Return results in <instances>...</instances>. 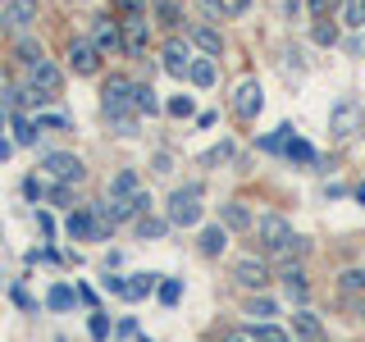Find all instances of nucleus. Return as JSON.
I'll return each mask as SVG.
<instances>
[{
  "instance_id": "nucleus-1",
  "label": "nucleus",
  "mask_w": 365,
  "mask_h": 342,
  "mask_svg": "<svg viewBox=\"0 0 365 342\" xmlns=\"http://www.w3.org/2000/svg\"><path fill=\"white\" fill-rule=\"evenodd\" d=\"M256 237L265 242L269 256H283V260H302L306 256V237H297L292 224L279 219V214H265V219L256 224Z\"/></svg>"
},
{
  "instance_id": "nucleus-2",
  "label": "nucleus",
  "mask_w": 365,
  "mask_h": 342,
  "mask_svg": "<svg viewBox=\"0 0 365 342\" xmlns=\"http://www.w3.org/2000/svg\"><path fill=\"white\" fill-rule=\"evenodd\" d=\"M169 224L174 228H197L201 224V182H187L169 197Z\"/></svg>"
},
{
  "instance_id": "nucleus-3",
  "label": "nucleus",
  "mask_w": 365,
  "mask_h": 342,
  "mask_svg": "<svg viewBox=\"0 0 365 342\" xmlns=\"http://www.w3.org/2000/svg\"><path fill=\"white\" fill-rule=\"evenodd\" d=\"M329 133H334L338 142H351L356 133H365V105L361 100H338L334 114H329Z\"/></svg>"
},
{
  "instance_id": "nucleus-4",
  "label": "nucleus",
  "mask_w": 365,
  "mask_h": 342,
  "mask_svg": "<svg viewBox=\"0 0 365 342\" xmlns=\"http://www.w3.org/2000/svg\"><path fill=\"white\" fill-rule=\"evenodd\" d=\"M37 14H41L37 0H5V5H0V32H14V37H23V32L37 23Z\"/></svg>"
},
{
  "instance_id": "nucleus-5",
  "label": "nucleus",
  "mask_w": 365,
  "mask_h": 342,
  "mask_svg": "<svg viewBox=\"0 0 365 342\" xmlns=\"http://www.w3.org/2000/svg\"><path fill=\"white\" fill-rule=\"evenodd\" d=\"M101 110L106 114H133L137 110V83H128V78H110V83L101 87Z\"/></svg>"
},
{
  "instance_id": "nucleus-6",
  "label": "nucleus",
  "mask_w": 365,
  "mask_h": 342,
  "mask_svg": "<svg viewBox=\"0 0 365 342\" xmlns=\"http://www.w3.org/2000/svg\"><path fill=\"white\" fill-rule=\"evenodd\" d=\"M233 283H237V288H256L260 292L269 283V265L260 256H237L233 260Z\"/></svg>"
},
{
  "instance_id": "nucleus-7",
  "label": "nucleus",
  "mask_w": 365,
  "mask_h": 342,
  "mask_svg": "<svg viewBox=\"0 0 365 342\" xmlns=\"http://www.w3.org/2000/svg\"><path fill=\"white\" fill-rule=\"evenodd\" d=\"M28 87H32V91H41L46 100H55V96H60V87H64V73H60V68H55L51 60H41L37 68H28Z\"/></svg>"
},
{
  "instance_id": "nucleus-8",
  "label": "nucleus",
  "mask_w": 365,
  "mask_h": 342,
  "mask_svg": "<svg viewBox=\"0 0 365 342\" xmlns=\"http://www.w3.org/2000/svg\"><path fill=\"white\" fill-rule=\"evenodd\" d=\"M160 64H165V73H174V78H187L192 73V46L187 41H165V51H160Z\"/></svg>"
},
{
  "instance_id": "nucleus-9",
  "label": "nucleus",
  "mask_w": 365,
  "mask_h": 342,
  "mask_svg": "<svg viewBox=\"0 0 365 342\" xmlns=\"http://www.w3.org/2000/svg\"><path fill=\"white\" fill-rule=\"evenodd\" d=\"M146 46H151V23H146V14L142 19H123V51H128L133 60H142Z\"/></svg>"
},
{
  "instance_id": "nucleus-10",
  "label": "nucleus",
  "mask_w": 365,
  "mask_h": 342,
  "mask_svg": "<svg viewBox=\"0 0 365 342\" xmlns=\"http://www.w3.org/2000/svg\"><path fill=\"white\" fill-rule=\"evenodd\" d=\"M233 110H237V119H256V114L265 110V96H260L256 78H247V83L233 91Z\"/></svg>"
},
{
  "instance_id": "nucleus-11",
  "label": "nucleus",
  "mask_w": 365,
  "mask_h": 342,
  "mask_svg": "<svg viewBox=\"0 0 365 342\" xmlns=\"http://www.w3.org/2000/svg\"><path fill=\"white\" fill-rule=\"evenodd\" d=\"M46 174H55L60 182H83V178H87V165H83L78 155L55 151V155H46Z\"/></svg>"
},
{
  "instance_id": "nucleus-12",
  "label": "nucleus",
  "mask_w": 365,
  "mask_h": 342,
  "mask_svg": "<svg viewBox=\"0 0 365 342\" xmlns=\"http://www.w3.org/2000/svg\"><path fill=\"white\" fill-rule=\"evenodd\" d=\"M91 41H96L101 55H119V51H123V23L96 19V28H91Z\"/></svg>"
},
{
  "instance_id": "nucleus-13",
  "label": "nucleus",
  "mask_w": 365,
  "mask_h": 342,
  "mask_svg": "<svg viewBox=\"0 0 365 342\" xmlns=\"http://www.w3.org/2000/svg\"><path fill=\"white\" fill-rule=\"evenodd\" d=\"M68 64H73V73L91 78V73L101 68V51H96V41H68Z\"/></svg>"
},
{
  "instance_id": "nucleus-14",
  "label": "nucleus",
  "mask_w": 365,
  "mask_h": 342,
  "mask_svg": "<svg viewBox=\"0 0 365 342\" xmlns=\"http://www.w3.org/2000/svg\"><path fill=\"white\" fill-rule=\"evenodd\" d=\"M187 41L201 46L205 55H220L224 51V37H220V28H215V23H192V28H187Z\"/></svg>"
},
{
  "instance_id": "nucleus-15",
  "label": "nucleus",
  "mask_w": 365,
  "mask_h": 342,
  "mask_svg": "<svg viewBox=\"0 0 365 342\" xmlns=\"http://www.w3.org/2000/svg\"><path fill=\"white\" fill-rule=\"evenodd\" d=\"M292 333L306 338V342H324V324H319L311 311H297V315H292Z\"/></svg>"
},
{
  "instance_id": "nucleus-16",
  "label": "nucleus",
  "mask_w": 365,
  "mask_h": 342,
  "mask_svg": "<svg viewBox=\"0 0 365 342\" xmlns=\"http://www.w3.org/2000/svg\"><path fill=\"white\" fill-rule=\"evenodd\" d=\"M14 55H19V64H23V68H37V64L46 60L41 41H37V37H28V32H23V37H19V46H14Z\"/></svg>"
},
{
  "instance_id": "nucleus-17",
  "label": "nucleus",
  "mask_w": 365,
  "mask_h": 342,
  "mask_svg": "<svg viewBox=\"0 0 365 342\" xmlns=\"http://www.w3.org/2000/svg\"><path fill=\"white\" fill-rule=\"evenodd\" d=\"M279 279H283V288H288L292 301H306V296H311V288H306V269H302V265H288Z\"/></svg>"
},
{
  "instance_id": "nucleus-18",
  "label": "nucleus",
  "mask_w": 365,
  "mask_h": 342,
  "mask_svg": "<svg viewBox=\"0 0 365 342\" xmlns=\"http://www.w3.org/2000/svg\"><path fill=\"white\" fill-rule=\"evenodd\" d=\"M142 192V178H137V169H119L110 182V197H137Z\"/></svg>"
},
{
  "instance_id": "nucleus-19",
  "label": "nucleus",
  "mask_w": 365,
  "mask_h": 342,
  "mask_svg": "<svg viewBox=\"0 0 365 342\" xmlns=\"http://www.w3.org/2000/svg\"><path fill=\"white\" fill-rule=\"evenodd\" d=\"M220 219H224V228H251V210L242 201H228V205H220Z\"/></svg>"
},
{
  "instance_id": "nucleus-20",
  "label": "nucleus",
  "mask_w": 365,
  "mask_h": 342,
  "mask_svg": "<svg viewBox=\"0 0 365 342\" xmlns=\"http://www.w3.org/2000/svg\"><path fill=\"white\" fill-rule=\"evenodd\" d=\"M224 247H228V228L224 224H215V228H205V233H201V256H220Z\"/></svg>"
},
{
  "instance_id": "nucleus-21",
  "label": "nucleus",
  "mask_w": 365,
  "mask_h": 342,
  "mask_svg": "<svg viewBox=\"0 0 365 342\" xmlns=\"http://www.w3.org/2000/svg\"><path fill=\"white\" fill-rule=\"evenodd\" d=\"M192 83H197V87H210L215 83V78H220V68H215V60H192Z\"/></svg>"
},
{
  "instance_id": "nucleus-22",
  "label": "nucleus",
  "mask_w": 365,
  "mask_h": 342,
  "mask_svg": "<svg viewBox=\"0 0 365 342\" xmlns=\"http://www.w3.org/2000/svg\"><path fill=\"white\" fill-rule=\"evenodd\" d=\"M169 228H174L169 219H151V214H142V219H137V237H142V242H146V237H165Z\"/></svg>"
},
{
  "instance_id": "nucleus-23",
  "label": "nucleus",
  "mask_w": 365,
  "mask_h": 342,
  "mask_svg": "<svg viewBox=\"0 0 365 342\" xmlns=\"http://www.w3.org/2000/svg\"><path fill=\"white\" fill-rule=\"evenodd\" d=\"M73 288H64V283H55L51 292H46V306H51V311H68V306H73Z\"/></svg>"
},
{
  "instance_id": "nucleus-24",
  "label": "nucleus",
  "mask_w": 365,
  "mask_h": 342,
  "mask_svg": "<svg viewBox=\"0 0 365 342\" xmlns=\"http://www.w3.org/2000/svg\"><path fill=\"white\" fill-rule=\"evenodd\" d=\"M155 19L165 23V28H178V23H182V9H178V0H155Z\"/></svg>"
},
{
  "instance_id": "nucleus-25",
  "label": "nucleus",
  "mask_w": 365,
  "mask_h": 342,
  "mask_svg": "<svg viewBox=\"0 0 365 342\" xmlns=\"http://www.w3.org/2000/svg\"><path fill=\"white\" fill-rule=\"evenodd\" d=\"M288 160H297V165H315V146L311 142H302V137H292L288 142V151H283Z\"/></svg>"
},
{
  "instance_id": "nucleus-26",
  "label": "nucleus",
  "mask_w": 365,
  "mask_h": 342,
  "mask_svg": "<svg viewBox=\"0 0 365 342\" xmlns=\"http://www.w3.org/2000/svg\"><path fill=\"white\" fill-rule=\"evenodd\" d=\"M288 142H292V128L283 123V128H274L269 137H260V151H288Z\"/></svg>"
},
{
  "instance_id": "nucleus-27",
  "label": "nucleus",
  "mask_w": 365,
  "mask_h": 342,
  "mask_svg": "<svg viewBox=\"0 0 365 342\" xmlns=\"http://www.w3.org/2000/svg\"><path fill=\"white\" fill-rule=\"evenodd\" d=\"M14 137H19V146H32V142H37V119L14 114Z\"/></svg>"
},
{
  "instance_id": "nucleus-28",
  "label": "nucleus",
  "mask_w": 365,
  "mask_h": 342,
  "mask_svg": "<svg viewBox=\"0 0 365 342\" xmlns=\"http://www.w3.org/2000/svg\"><path fill=\"white\" fill-rule=\"evenodd\" d=\"M342 23L347 28H365V0H347L342 5Z\"/></svg>"
},
{
  "instance_id": "nucleus-29",
  "label": "nucleus",
  "mask_w": 365,
  "mask_h": 342,
  "mask_svg": "<svg viewBox=\"0 0 365 342\" xmlns=\"http://www.w3.org/2000/svg\"><path fill=\"white\" fill-rule=\"evenodd\" d=\"M137 114H160V100L146 83H137Z\"/></svg>"
},
{
  "instance_id": "nucleus-30",
  "label": "nucleus",
  "mask_w": 365,
  "mask_h": 342,
  "mask_svg": "<svg viewBox=\"0 0 365 342\" xmlns=\"http://www.w3.org/2000/svg\"><path fill=\"white\" fill-rule=\"evenodd\" d=\"M155 288H160V274H133V301L146 296V292H155Z\"/></svg>"
},
{
  "instance_id": "nucleus-31",
  "label": "nucleus",
  "mask_w": 365,
  "mask_h": 342,
  "mask_svg": "<svg viewBox=\"0 0 365 342\" xmlns=\"http://www.w3.org/2000/svg\"><path fill=\"white\" fill-rule=\"evenodd\" d=\"M106 119H110V128L119 133V137H133L137 133V119H133V114H106Z\"/></svg>"
},
{
  "instance_id": "nucleus-32",
  "label": "nucleus",
  "mask_w": 365,
  "mask_h": 342,
  "mask_svg": "<svg viewBox=\"0 0 365 342\" xmlns=\"http://www.w3.org/2000/svg\"><path fill=\"white\" fill-rule=\"evenodd\" d=\"M315 41H319V46H334V41H338V28L329 23V14L315 19Z\"/></svg>"
},
{
  "instance_id": "nucleus-33",
  "label": "nucleus",
  "mask_w": 365,
  "mask_h": 342,
  "mask_svg": "<svg viewBox=\"0 0 365 342\" xmlns=\"http://www.w3.org/2000/svg\"><path fill=\"white\" fill-rule=\"evenodd\" d=\"M165 114H174V119H192V96H169Z\"/></svg>"
},
{
  "instance_id": "nucleus-34",
  "label": "nucleus",
  "mask_w": 365,
  "mask_h": 342,
  "mask_svg": "<svg viewBox=\"0 0 365 342\" xmlns=\"http://www.w3.org/2000/svg\"><path fill=\"white\" fill-rule=\"evenodd\" d=\"M178 296H182V283L178 279H165V283H160V301H165V306H178Z\"/></svg>"
},
{
  "instance_id": "nucleus-35",
  "label": "nucleus",
  "mask_w": 365,
  "mask_h": 342,
  "mask_svg": "<svg viewBox=\"0 0 365 342\" xmlns=\"http://www.w3.org/2000/svg\"><path fill=\"white\" fill-rule=\"evenodd\" d=\"M114 9H119L123 19H142L146 14V0H114Z\"/></svg>"
},
{
  "instance_id": "nucleus-36",
  "label": "nucleus",
  "mask_w": 365,
  "mask_h": 342,
  "mask_svg": "<svg viewBox=\"0 0 365 342\" xmlns=\"http://www.w3.org/2000/svg\"><path fill=\"white\" fill-rule=\"evenodd\" d=\"M256 342H292L283 328H274V324H256Z\"/></svg>"
},
{
  "instance_id": "nucleus-37",
  "label": "nucleus",
  "mask_w": 365,
  "mask_h": 342,
  "mask_svg": "<svg viewBox=\"0 0 365 342\" xmlns=\"http://www.w3.org/2000/svg\"><path fill=\"white\" fill-rule=\"evenodd\" d=\"M247 315H260V319H269V315H279V306L269 301V296H256V301H251V311Z\"/></svg>"
},
{
  "instance_id": "nucleus-38",
  "label": "nucleus",
  "mask_w": 365,
  "mask_h": 342,
  "mask_svg": "<svg viewBox=\"0 0 365 342\" xmlns=\"http://www.w3.org/2000/svg\"><path fill=\"white\" fill-rule=\"evenodd\" d=\"M342 288H347V292H365V269H347V274H342Z\"/></svg>"
},
{
  "instance_id": "nucleus-39",
  "label": "nucleus",
  "mask_w": 365,
  "mask_h": 342,
  "mask_svg": "<svg viewBox=\"0 0 365 342\" xmlns=\"http://www.w3.org/2000/svg\"><path fill=\"white\" fill-rule=\"evenodd\" d=\"M101 283H106V292H114V296H128V301H133V283H123V279H110V274H106Z\"/></svg>"
},
{
  "instance_id": "nucleus-40",
  "label": "nucleus",
  "mask_w": 365,
  "mask_h": 342,
  "mask_svg": "<svg viewBox=\"0 0 365 342\" xmlns=\"http://www.w3.org/2000/svg\"><path fill=\"white\" fill-rule=\"evenodd\" d=\"M91 338H96V342L110 338V319H106V315H91Z\"/></svg>"
},
{
  "instance_id": "nucleus-41",
  "label": "nucleus",
  "mask_w": 365,
  "mask_h": 342,
  "mask_svg": "<svg viewBox=\"0 0 365 342\" xmlns=\"http://www.w3.org/2000/svg\"><path fill=\"white\" fill-rule=\"evenodd\" d=\"M224 342H256V328H228Z\"/></svg>"
},
{
  "instance_id": "nucleus-42",
  "label": "nucleus",
  "mask_w": 365,
  "mask_h": 342,
  "mask_svg": "<svg viewBox=\"0 0 365 342\" xmlns=\"http://www.w3.org/2000/svg\"><path fill=\"white\" fill-rule=\"evenodd\" d=\"M23 192H28V197H32V201H41V197H46V187H41V182H37V178H28V182H23Z\"/></svg>"
},
{
  "instance_id": "nucleus-43",
  "label": "nucleus",
  "mask_w": 365,
  "mask_h": 342,
  "mask_svg": "<svg viewBox=\"0 0 365 342\" xmlns=\"http://www.w3.org/2000/svg\"><path fill=\"white\" fill-rule=\"evenodd\" d=\"M251 0H224V14H247Z\"/></svg>"
},
{
  "instance_id": "nucleus-44",
  "label": "nucleus",
  "mask_w": 365,
  "mask_h": 342,
  "mask_svg": "<svg viewBox=\"0 0 365 342\" xmlns=\"http://www.w3.org/2000/svg\"><path fill=\"white\" fill-rule=\"evenodd\" d=\"M201 9H205V14L215 19V14H224V0H201Z\"/></svg>"
},
{
  "instance_id": "nucleus-45",
  "label": "nucleus",
  "mask_w": 365,
  "mask_h": 342,
  "mask_svg": "<svg viewBox=\"0 0 365 342\" xmlns=\"http://www.w3.org/2000/svg\"><path fill=\"white\" fill-rule=\"evenodd\" d=\"M311 14H315V19H324V14H329V0H311Z\"/></svg>"
},
{
  "instance_id": "nucleus-46",
  "label": "nucleus",
  "mask_w": 365,
  "mask_h": 342,
  "mask_svg": "<svg viewBox=\"0 0 365 342\" xmlns=\"http://www.w3.org/2000/svg\"><path fill=\"white\" fill-rule=\"evenodd\" d=\"M9 151H14V146H9V142H5V137H0V160H5Z\"/></svg>"
},
{
  "instance_id": "nucleus-47",
  "label": "nucleus",
  "mask_w": 365,
  "mask_h": 342,
  "mask_svg": "<svg viewBox=\"0 0 365 342\" xmlns=\"http://www.w3.org/2000/svg\"><path fill=\"white\" fill-rule=\"evenodd\" d=\"M356 201H361V205H365V182H361V187H356Z\"/></svg>"
},
{
  "instance_id": "nucleus-48",
  "label": "nucleus",
  "mask_w": 365,
  "mask_h": 342,
  "mask_svg": "<svg viewBox=\"0 0 365 342\" xmlns=\"http://www.w3.org/2000/svg\"><path fill=\"white\" fill-rule=\"evenodd\" d=\"M5 119H9V114H5V110H0V128H5Z\"/></svg>"
}]
</instances>
